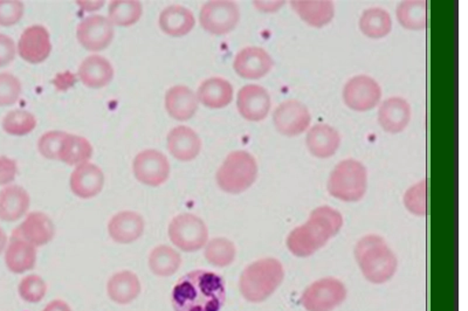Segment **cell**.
Segmentation results:
<instances>
[{
	"instance_id": "obj_41",
	"label": "cell",
	"mask_w": 468,
	"mask_h": 311,
	"mask_svg": "<svg viewBox=\"0 0 468 311\" xmlns=\"http://www.w3.org/2000/svg\"><path fill=\"white\" fill-rule=\"evenodd\" d=\"M25 5L17 0H0V26L10 28L23 20Z\"/></svg>"
},
{
	"instance_id": "obj_18",
	"label": "cell",
	"mask_w": 468,
	"mask_h": 311,
	"mask_svg": "<svg viewBox=\"0 0 468 311\" xmlns=\"http://www.w3.org/2000/svg\"><path fill=\"white\" fill-rule=\"evenodd\" d=\"M105 185V176L98 165L87 162L77 165L69 178V187L81 199L97 197Z\"/></svg>"
},
{
	"instance_id": "obj_45",
	"label": "cell",
	"mask_w": 468,
	"mask_h": 311,
	"mask_svg": "<svg viewBox=\"0 0 468 311\" xmlns=\"http://www.w3.org/2000/svg\"><path fill=\"white\" fill-rule=\"evenodd\" d=\"M283 2H254V6L263 12L273 13L276 12L280 7L283 6Z\"/></svg>"
},
{
	"instance_id": "obj_33",
	"label": "cell",
	"mask_w": 468,
	"mask_h": 311,
	"mask_svg": "<svg viewBox=\"0 0 468 311\" xmlns=\"http://www.w3.org/2000/svg\"><path fill=\"white\" fill-rule=\"evenodd\" d=\"M149 268L158 277H171L182 266V257L171 246L155 247L149 255Z\"/></svg>"
},
{
	"instance_id": "obj_32",
	"label": "cell",
	"mask_w": 468,
	"mask_h": 311,
	"mask_svg": "<svg viewBox=\"0 0 468 311\" xmlns=\"http://www.w3.org/2000/svg\"><path fill=\"white\" fill-rule=\"evenodd\" d=\"M360 29L370 39H383L390 35L393 29V20L388 11L372 7L364 11L360 20Z\"/></svg>"
},
{
	"instance_id": "obj_25",
	"label": "cell",
	"mask_w": 468,
	"mask_h": 311,
	"mask_svg": "<svg viewBox=\"0 0 468 311\" xmlns=\"http://www.w3.org/2000/svg\"><path fill=\"white\" fill-rule=\"evenodd\" d=\"M141 281L131 270L114 274L107 283V294L113 302L120 306L134 302L141 294Z\"/></svg>"
},
{
	"instance_id": "obj_6",
	"label": "cell",
	"mask_w": 468,
	"mask_h": 311,
	"mask_svg": "<svg viewBox=\"0 0 468 311\" xmlns=\"http://www.w3.org/2000/svg\"><path fill=\"white\" fill-rule=\"evenodd\" d=\"M256 158L244 150L234 151L225 158L217 171L216 180L224 192L230 195L242 194L257 180Z\"/></svg>"
},
{
	"instance_id": "obj_9",
	"label": "cell",
	"mask_w": 468,
	"mask_h": 311,
	"mask_svg": "<svg viewBox=\"0 0 468 311\" xmlns=\"http://www.w3.org/2000/svg\"><path fill=\"white\" fill-rule=\"evenodd\" d=\"M241 21V10L237 3L215 0L206 3L199 13V22L206 32L213 36L228 35Z\"/></svg>"
},
{
	"instance_id": "obj_10",
	"label": "cell",
	"mask_w": 468,
	"mask_h": 311,
	"mask_svg": "<svg viewBox=\"0 0 468 311\" xmlns=\"http://www.w3.org/2000/svg\"><path fill=\"white\" fill-rule=\"evenodd\" d=\"M136 179L148 187H161L171 176V164L161 151L148 149L138 154L132 163Z\"/></svg>"
},
{
	"instance_id": "obj_22",
	"label": "cell",
	"mask_w": 468,
	"mask_h": 311,
	"mask_svg": "<svg viewBox=\"0 0 468 311\" xmlns=\"http://www.w3.org/2000/svg\"><path fill=\"white\" fill-rule=\"evenodd\" d=\"M305 146L314 157L326 159L333 157L341 146L340 132L328 124H316L309 129L305 136Z\"/></svg>"
},
{
	"instance_id": "obj_47",
	"label": "cell",
	"mask_w": 468,
	"mask_h": 311,
	"mask_svg": "<svg viewBox=\"0 0 468 311\" xmlns=\"http://www.w3.org/2000/svg\"><path fill=\"white\" fill-rule=\"evenodd\" d=\"M7 244V235L6 233L4 232V229L0 227V254L3 253L4 250H5Z\"/></svg>"
},
{
	"instance_id": "obj_30",
	"label": "cell",
	"mask_w": 468,
	"mask_h": 311,
	"mask_svg": "<svg viewBox=\"0 0 468 311\" xmlns=\"http://www.w3.org/2000/svg\"><path fill=\"white\" fill-rule=\"evenodd\" d=\"M5 264L10 272L14 274L28 272L36 264V247L12 236L6 248Z\"/></svg>"
},
{
	"instance_id": "obj_21",
	"label": "cell",
	"mask_w": 468,
	"mask_h": 311,
	"mask_svg": "<svg viewBox=\"0 0 468 311\" xmlns=\"http://www.w3.org/2000/svg\"><path fill=\"white\" fill-rule=\"evenodd\" d=\"M411 121V107L401 98H389L381 103L378 109V122L383 131L400 133L407 129Z\"/></svg>"
},
{
	"instance_id": "obj_20",
	"label": "cell",
	"mask_w": 468,
	"mask_h": 311,
	"mask_svg": "<svg viewBox=\"0 0 468 311\" xmlns=\"http://www.w3.org/2000/svg\"><path fill=\"white\" fill-rule=\"evenodd\" d=\"M168 149L172 157L180 162H191L202 151V140L198 133L186 125L173 128L169 132Z\"/></svg>"
},
{
	"instance_id": "obj_7",
	"label": "cell",
	"mask_w": 468,
	"mask_h": 311,
	"mask_svg": "<svg viewBox=\"0 0 468 311\" xmlns=\"http://www.w3.org/2000/svg\"><path fill=\"white\" fill-rule=\"evenodd\" d=\"M169 238L178 250L193 253L209 242V229L201 218L191 213L179 214L169 225Z\"/></svg>"
},
{
	"instance_id": "obj_26",
	"label": "cell",
	"mask_w": 468,
	"mask_h": 311,
	"mask_svg": "<svg viewBox=\"0 0 468 311\" xmlns=\"http://www.w3.org/2000/svg\"><path fill=\"white\" fill-rule=\"evenodd\" d=\"M198 102L209 109H223L234 100V87L222 77H210L199 86Z\"/></svg>"
},
{
	"instance_id": "obj_43",
	"label": "cell",
	"mask_w": 468,
	"mask_h": 311,
	"mask_svg": "<svg viewBox=\"0 0 468 311\" xmlns=\"http://www.w3.org/2000/svg\"><path fill=\"white\" fill-rule=\"evenodd\" d=\"M16 55V43L9 36L0 33V68L12 64Z\"/></svg>"
},
{
	"instance_id": "obj_42",
	"label": "cell",
	"mask_w": 468,
	"mask_h": 311,
	"mask_svg": "<svg viewBox=\"0 0 468 311\" xmlns=\"http://www.w3.org/2000/svg\"><path fill=\"white\" fill-rule=\"evenodd\" d=\"M66 132H49L40 137L38 142L39 153L47 159H59V150Z\"/></svg>"
},
{
	"instance_id": "obj_40",
	"label": "cell",
	"mask_w": 468,
	"mask_h": 311,
	"mask_svg": "<svg viewBox=\"0 0 468 311\" xmlns=\"http://www.w3.org/2000/svg\"><path fill=\"white\" fill-rule=\"evenodd\" d=\"M404 203L409 212L423 217L426 214V183L425 180L409 188L404 195Z\"/></svg>"
},
{
	"instance_id": "obj_24",
	"label": "cell",
	"mask_w": 468,
	"mask_h": 311,
	"mask_svg": "<svg viewBox=\"0 0 468 311\" xmlns=\"http://www.w3.org/2000/svg\"><path fill=\"white\" fill-rule=\"evenodd\" d=\"M77 76L88 88H105L114 79V68L109 60L101 55H91L81 62Z\"/></svg>"
},
{
	"instance_id": "obj_12",
	"label": "cell",
	"mask_w": 468,
	"mask_h": 311,
	"mask_svg": "<svg viewBox=\"0 0 468 311\" xmlns=\"http://www.w3.org/2000/svg\"><path fill=\"white\" fill-rule=\"evenodd\" d=\"M273 122L276 131L282 135L297 137L307 131L311 125L312 115L304 103L297 100H289L276 107Z\"/></svg>"
},
{
	"instance_id": "obj_23",
	"label": "cell",
	"mask_w": 468,
	"mask_h": 311,
	"mask_svg": "<svg viewBox=\"0 0 468 311\" xmlns=\"http://www.w3.org/2000/svg\"><path fill=\"white\" fill-rule=\"evenodd\" d=\"M165 110L177 121H189L196 115L199 102L197 95L186 86H175L165 94Z\"/></svg>"
},
{
	"instance_id": "obj_37",
	"label": "cell",
	"mask_w": 468,
	"mask_h": 311,
	"mask_svg": "<svg viewBox=\"0 0 468 311\" xmlns=\"http://www.w3.org/2000/svg\"><path fill=\"white\" fill-rule=\"evenodd\" d=\"M4 132L11 136H26L35 131L36 118L26 110H12L3 120Z\"/></svg>"
},
{
	"instance_id": "obj_27",
	"label": "cell",
	"mask_w": 468,
	"mask_h": 311,
	"mask_svg": "<svg viewBox=\"0 0 468 311\" xmlns=\"http://www.w3.org/2000/svg\"><path fill=\"white\" fill-rule=\"evenodd\" d=\"M31 198L24 187L11 185L0 191V220L14 222L28 212Z\"/></svg>"
},
{
	"instance_id": "obj_17",
	"label": "cell",
	"mask_w": 468,
	"mask_h": 311,
	"mask_svg": "<svg viewBox=\"0 0 468 311\" xmlns=\"http://www.w3.org/2000/svg\"><path fill=\"white\" fill-rule=\"evenodd\" d=\"M55 226L51 218L43 212L29 213L21 222L20 227L14 229L12 236L25 240L35 247L44 246L53 240Z\"/></svg>"
},
{
	"instance_id": "obj_13",
	"label": "cell",
	"mask_w": 468,
	"mask_h": 311,
	"mask_svg": "<svg viewBox=\"0 0 468 311\" xmlns=\"http://www.w3.org/2000/svg\"><path fill=\"white\" fill-rule=\"evenodd\" d=\"M114 36L115 31L112 22L99 14L84 18L76 28L77 42L90 52L106 50L113 43Z\"/></svg>"
},
{
	"instance_id": "obj_5",
	"label": "cell",
	"mask_w": 468,
	"mask_h": 311,
	"mask_svg": "<svg viewBox=\"0 0 468 311\" xmlns=\"http://www.w3.org/2000/svg\"><path fill=\"white\" fill-rule=\"evenodd\" d=\"M368 171L356 159H345L335 166L328 179V192L345 203H356L366 195Z\"/></svg>"
},
{
	"instance_id": "obj_34",
	"label": "cell",
	"mask_w": 468,
	"mask_h": 311,
	"mask_svg": "<svg viewBox=\"0 0 468 311\" xmlns=\"http://www.w3.org/2000/svg\"><path fill=\"white\" fill-rule=\"evenodd\" d=\"M397 20L409 31H423L427 24V6L424 0H407L396 10Z\"/></svg>"
},
{
	"instance_id": "obj_14",
	"label": "cell",
	"mask_w": 468,
	"mask_h": 311,
	"mask_svg": "<svg viewBox=\"0 0 468 311\" xmlns=\"http://www.w3.org/2000/svg\"><path fill=\"white\" fill-rule=\"evenodd\" d=\"M274 65L273 58L264 48L250 46L242 48L235 55L234 72L246 80H259L271 72Z\"/></svg>"
},
{
	"instance_id": "obj_1",
	"label": "cell",
	"mask_w": 468,
	"mask_h": 311,
	"mask_svg": "<svg viewBox=\"0 0 468 311\" xmlns=\"http://www.w3.org/2000/svg\"><path fill=\"white\" fill-rule=\"evenodd\" d=\"M225 301L226 288L223 277L208 270L187 273L172 289L175 311H220Z\"/></svg>"
},
{
	"instance_id": "obj_8",
	"label": "cell",
	"mask_w": 468,
	"mask_h": 311,
	"mask_svg": "<svg viewBox=\"0 0 468 311\" xmlns=\"http://www.w3.org/2000/svg\"><path fill=\"white\" fill-rule=\"evenodd\" d=\"M345 299V284L335 277H324L305 289L302 294L301 305L307 311H333Z\"/></svg>"
},
{
	"instance_id": "obj_3",
	"label": "cell",
	"mask_w": 468,
	"mask_h": 311,
	"mask_svg": "<svg viewBox=\"0 0 468 311\" xmlns=\"http://www.w3.org/2000/svg\"><path fill=\"white\" fill-rule=\"evenodd\" d=\"M355 258L364 277L374 284L393 279L398 261L388 243L378 235H367L357 243Z\"/></svg>"
},
{
	"instance_id": "obj_4",
	"label": "cell",
	"mask_w": 468,
	"mask_h": 311,
	"mask_svg": "<svg viewBox=\"0 0 468 311\" xmlns=\"http://www.w3.org/2000/svg\"><path fill=\"white\" fill-rule=\"evenodd\" d=\"M285 277L282 262L265 258L247 266L239 280V289L246 301L260 303L280 287Z\"/></svg>"
},
{
	"instance_id": "obj_35",
	"label": "cell",
	"mask_w": 468,
	"mask_h": 311,
	"mask_svg": "<svg viewBox=\"0 0 468 311\" xmlns=\"http://www.w3.org/2000/svg\"><path fill=\"white\" fill-rule=\"evenodd\" d=\"M142 4L135 0H115L110 3L108 20L114 26L128 28L141 20Z\"/></svg>"
},
{
	"instance_id": "obj_2",
	"label": "cell",
	"mask_w": 468,
	"mask_h": 311,
	"mask_svg": "<svg viewBox=\"0 0 468 311\" xmlns=\"http://www.w3.org/2000/svg\"><path fill=\"white\" fill-rule=\"evenodd\" d=\"M344 226V217L330 206H321L287 238V247L297 258H308L326 246Z\"/></svg>"
},
{
	"instance_id": "obj_11",
	"label": "cell",
	"mask_w": 468,
	"mask_h": 311,
	"mask_svg": "<svg viewBox=\"0 0 468 311\" xmlns=\"http://www.w3.org/2000/svg\"><path fill=\"white\" fill-rule=\"evenodd\" d=\"M381 86L368 76L352 77L344 88L345 106L361 113L374 109L381 102Z\"/></svg>"
},
{
	"instance_id": "obj_29",
	"label": "cell",
	"mask_w": 468,
	"mask_h": 311,
	"mask_svg": "<svg viewBox=\"0 0 468 311\" xmlns=\"http://www.w3.org/2000/svg\"><path fill=\"white\" fill-rule=\"evenodd\" d=\"M294 12L302 20L313 28H323L333 20L335 6L333 2L320 0V2H308V0H297L290 2Z\"/></svg>"
},
{
	"instance_id": "obj_44",
	"label": "cell",
	"mask_w": 468,
	"mask_h": 311,
	"mask_svg": "<svg viewBox=\"0 0 468 311\" xmlns=\"http://www.w3.org/2000/svg\"><path fill=\"white\" fill-rule=\"evenodd\" d=\"M17 163L6 156H0V185H9L16 179Z\"/></svg>"
},
{
	"instance_id": "obj_36",
	"label": "cell",
	"mask_w": 468,
	"mask_h": 311,
	"mask_svg": "<svg viewBox=\"0 0 468 311\" xmlns=\"http://www.w3.org/2000/svg\"><path fill=\"white\" fill-rule=\"evenodd\" d=\"M204 255L210 265L224 268L234 264L237 250L231 240L215 238L205 244Z\"/></svg>"
},
{
	"instance_id": "obj_38",
	"label": "cell",
	"mask_w": 468,
	"mask_h": 311,
	"mask_svg": "<svg viewBox=\"0 0 468 311\" xmlns=\"http://www.w3.org/2000/svg\"><path fill=\"white\" fill-rule=\"evenodd\" d=\"M20 296L28 303H39L46 296L47 284L39 275H28L20 281L18 287Z\"/></svg>"
},
{
	"instance_id": "obj_39",
	"label": "cell",
	"mask_w": 468,
	"mask_h": 311,
	"mask_svg": "<svg viewBox=\"0 0 468 311\" xmlns=\"http://www.w3.org/2000/svg\"><path fill=\"white\" fill-rule=\"evenodd\" d=\"M21 83L10 73H0V107H9L20 101Z\"/></svg>"
},
{
	"instance_id": "obj_31",
	"label": "cell",
	"mask_w": 468,
	"mask_h": 311,
	"mask_svg": "<svg viewBox=\"0 0 468 311\" xmlns=\"http://www.w3.org/2000/svg\"><path fill=\"white\" fill-rule=\"evenodd\" d=\"M93 156V147L84 137L66 133L59 150V161L77 166L87 163Z\"/></svg>"
},
{
	"instance_id": "obj_19",
	"label": "cell",
	"mask_w": 468,
	"mask_h": 311,
	"mask_svg": "<svg viewBox=\"0 0 468 311\" xmlns=\"http://www.w3.org/2000/svg\"><path fill=\"white\" fill-rule=\"evenodd\" d=\"M146 222L141 214L134 211H123L115 214L108 224V233L113 242L128 244L138 242L145 233Z\"/></svg>"
},
{
	"instance_id": "obj_16",
	"label": "cell",
	"mask_w": 468,
	"mask_h": 311,
	"mask_svg": "<svg viewBox=\"0 0 468 311\" xmlns=\"http://www.w3.org/2000/svg\"><path fill=\"white\" fill-rule=\"evenodd\" d=\"M272 100L270 92L259 84H247L237 96L239 114L247 121L260 122L270 114Z\"/></svg>"
},
{
	"instance_id": "obj_46",
	"label": "cell",
	"mask_w": 468,
	"mask_h": 311,
	"mask_svg": "<svg viewBox=\"0 0 468 311\" xmlns=\"http://www.w3.org/2000/svg\"><path fill=\"white\" fill-rule=\"evenodd\" d=\"M43 311H73L71 309V307L67 305L65 301H61V299H55V301H52L44 308Z\"/></svg>"
},
{
	"instance_id": "obj_15",
	"label": "cell",
	"mask_w": 468,
	"mask_h": 311,
	"mask_svg": "<svg viewBox=\"0 0 468 311\" xmlns=\"http://www.w3.org/2000/svg\"><path fill=\"white\" fill-rule=\"evenodd\" d=\"M17 52L28 64H42L52 52L50 32L42 25L26 28L18 43Z\"/></svg>"
},
{
	"instance_id": "obj_28",
	"label": "cell",
	"mask_w": 468,
	"mask_h": 311,
	"mask_svg": "<svg viewBox=\"0 0 468 311\" xmlns=\"http://www.w3.org/2000/svg\"><path fill=\"white\" fill-rule=\"evenodd\" d=\"M158 22L165 35L176 36V38L189 35L196 25L194 13L186 7L180 5L165 7L162 11Z\"/></svg>"
}]
</instances>
